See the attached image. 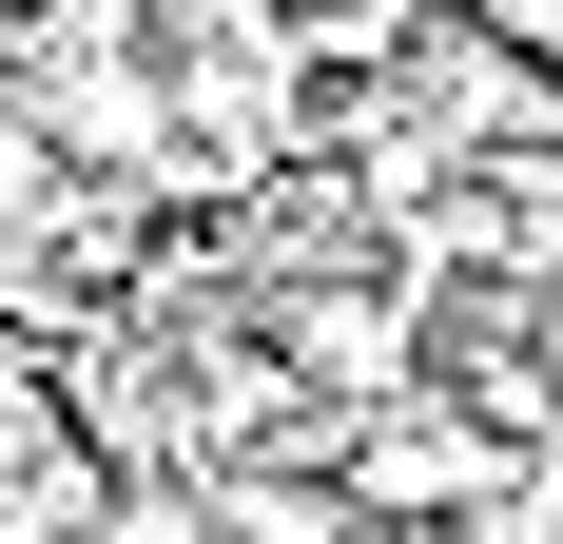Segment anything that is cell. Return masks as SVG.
<instances>
[{"instance_id": "obj_1", "label": "cell", "mask_w": 563, "mask_h": 544, "mask_svg": "<svg viewBox=\"0 0 563 544\" xmlns=\"http://www.w3.org/2000/svg\"><path fill=\"white\" fill-rule=\"evenodd\" d=\"M233 525H253V544H350V525H331V505H311V487H253V505H233Z\"/></svg>"}]
</instances>
